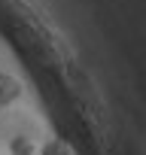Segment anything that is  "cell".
I'll list each match as a JSON object with an SVG mask.
<instances>
[{"label":"cell","instance_id":"cell-1","mask_svg":"<svg viewBox=\"0 0 146 155\" xmlns=\"http://www.w3.org/2000/svg\"><path fill=\"white\" fill-rule=\"evenodd\" d=\"M22 82L15 79L12 73H6V70H0V110H9L18 97H22Z\"/></svg>","mask_w":146,"mask_h":155},{"label":"cell","instance_id":"cell-2","mask_svg":"<svg viewBox=\"0 0 146 155\" xmlns=\"http://www.w3.org/2000/svg\"><path fill=\"white\" fill-rule=\"evenodd\" d=\"M40 155H76V152H73V146H70L67 140H61V137H49V140L40 146Z\"/></svg>","mask_w":146,"mask_h":155}]
</instances>
